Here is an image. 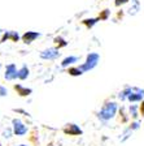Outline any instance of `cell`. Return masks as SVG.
Returning <instances> with one entry per match:
<instances>
[{
	"mask_svg": "<svg viewBox=\"0 0 144 146\" xmlns=\"http://www.w3.org/2000/svg\"><path fill=\"white\" fill-rule=\"evenodd\" d=\"M117 112V103H114V102H107L104 106L101 107L99 112H97V117L103 121H108L110 120L112 117H114Z\"/></svg>",
	"mask_w": 144,
	"mask_h": 146,
	"instance_id": "obj_1",
	"label": "cell"
},
{
	"mask_svg": "<svg viewBox=\"0 0 144 146\" xmlns=\"http://www.w3.org/2000/svg\"><path fill=\"white\" fill-rule=\"evenodd\" d=\"M99 61H100V55L97 54V52H90V54L87 55V58H86V61H84L83 64H81L79 68L83 70V73L90 72L93 68H96V65L99 64Z\"/></svg>",
	"mask_w": 144,
	"mask_h": 146,
	"instance_id": "obj_2",
	"label": "cell"
},
{
	"mask_svg": "<svg viewBox=\"0 0 144 146\" xmlns=\"http://www.w3.org/2000/svg\"><path fill=\"white\" fill-rule=\"evenodd\" d=\"M60 50L56 48V47H49V48H45L40 52V59L43 60H56L57 58H60Z\"/></svg>",
	"mask_w": 144,
	"mask_h": 146,
	"instance_id": "obj_3",
	"label": "cell"
},
{
	"mask_svg": "<svg viewBox=\"0 0 144 146\" xmlns=\"http://www.w3.org/2000/svg\"><path fill=\"white\" fill-rule=\"evenodd\" d=\"M12 129H13V134L14 136H25L27 133V127L20 119H13L12 120Z\"/></svg>",
	"mask_w": 144,
	"mask_h": 146,
	"instance_id": "obj_4",
	"label": "cell"
},
{
	"mask_svg": "<svg viewBox=\"0 0 144 146\" xmlns=\"http://www.w3.org/2000/svg\"><path fill=\"white\" fill-rule=\"evenodd\" d=\"M62 132L66 134V136H73V137L81 136V134L83 133V131H82L77 124H74V123H68V124L62 128Z\"/></svg>",
	"mask_w": 144,
	"mask_h": 146,
	"instance_id": "obj_5",
	"label": "cell"
},
{
	"mask_svg": "<svg viewBox=\"0 0 144 146\" xmlns=\"http://www.w3.org/2000/svg\"><path fill=\"white\" fill-rule=\"evenodd\" d=\"M4 78L7 81H13V80L18 78V69L16 67V64H8L5 67V73H4Z\"/></svg>",
	"mask_w": 144,
	"mask_h": 146,
	"instance_id": "obj_6",
	"label": "cell"
},
{
	"mask_svg": "<svg viewBox=\"0 0 144 146\" xmlns=\"http://www.w3.org/2000/svg\"><path fill=\"white\" fill-rule=\"evenodd\" d=\"M39 36H40V33H38V31H26V33L21 36V39L24 43L30 44V43H33L35 39H38Z\"/></svg>",
	"mask_w": 144,
	"mask_h": 146,
	"instance_id": "obj_7",
	"label": "cell"
},
{
	"mask_svg": "<svg viewBox=\"0 0 144 146\" xmlns=\"http://www.w3.org/2000/svg\"><path fill=\"white\" fill-rule=\"evenodd\" d=\"M13 89L17 91V94L20 95V97H29V95L33 93V89L25 88V86H22L21 84H14V85H13Z\"/></svg>",
	"mask_w": 144,
	"mask_h": 146,
	"instance_id": "obj_8",
	"label": "cell"
},
{
	"mask_svg": "<svg viewBox=\"0 0 144 146\" xmlns=\"http://www.w3.org/2000/svg\"><path fill=\"white\" fill-rule=\"evenodd\" d=\"M143 95H144L143 91H140L139 89H134V90L131 91V94L129 95V98H127V99H129L130 102H138V100H141Z\"/></svg>",
	"mask_w": 144,
	"mask_h": 146,
	"instance_id": "obj_9",
	"label": "cell"
},
{
	"mask_svg": "<svg viewBox=\"0 0 144 146\" xmlns=\"http://www.w3.org/2000/svg\"><path fill=\"white\" fill-rule=\"evenodd\" d=\"M29 76H30V69H29V67H27V65H22V67L18 69V80L25 81Z\"/></svg>",
	"mask_w": 144,
	"mask_h": 146,
	"instance_id": "obj_10",
	"label": "cell"
},
{
	"mask_svg": "<svg viewBox=\"0 0 144 146\" xmlns=\"http://www.w3.org/2000/svg\"><path fill=\"white\" fill-rule=\"evenodd\" d=\"M78 61V56H68L61 61V67L62 68H69L70 65H73L74 63Z\"/></svg>",
	"mask_w": 144,
	"mask_h": 146,
	"instance_id": "obj_11",
	"label": "cell"
},
{
	"mask_svg": "<svg viewBox=\"0 0 144 146\" xmlns=\"http://www.w3.org/2000/svg\"><path fill=\"white\" fill-rule=\"evenodd\" d=\"M66 72H68L69 76H73V77H78V76H82V74H83V70H82L79 67H69Z\"/></svg>",
	"mask_w": 144,
	"mask_h": 146,
	"instance_id": "obj_12",
	"label": "cell"
},
{
	"mask_svg": "<svg viewBox=\"0 0 144 146\" xmlns=\"http://www.w3.org/2000/svg\"><path fill=\"white\" fill-rule=\"evenodd\" d=\"M99 21H100L99 18H84L83 21H82V24L87 27V29H92Z\"/></svg>",
	"mask_w": 144,
	"mask_h": 146,
	"instance_id": "obj_13",
	"label": "cell"
},
{
	"mask_svg": "<svg viewBox=\"0 0 144 146\" xmlns=\"http://www.w3.org/2000/svg\"><path fill=\"white\" fill-rule=\"evenodd\" d=\"M53 43L56 44V48H64V47H66L68 46V42H66L65 39H64L62 36H56L53 39Z\"/></svg>",
	"mask_w": 144,
	"mask_h": 146,
	"instance_id": "obj_14",
	"label": "cell"
},
{
	"mask_svg": "<svg viewBox=\"0 0 144 146\" xmlns=\"http://www.w3.org/2000/svg\"><path fill=\"white\" fill-rule=\"evenodd\" d=\"M20 39H21V36L18 35L17 31H9V40H12V42H18Z\"/></svg>",
	"mask_w": 144,
	"mask_h": 146,
	"instance_id": "obj_15",
	"label": "cell"
},
{
	"mask_svg": "<svg viewBox=\"0 0 144 146\" xmlns=\"http://www.w3.org/2000/svg\"><path fill=\"white\" fill-rule=\"evenodd\" d=\"M108 16H109V11L108 9H104V12L101 13V15H99V20L100 21H101V20H107V18H108Z\"/></svg>",
	"mask_w": 144,
	"mask_h": 146,
	"instance_id": "obj_16",
	"label": "cell"
},
{
	"mask_svg": "<svg viewBox=\"0 0 144 146\" xmlns=\"http://www.w3.org/2000/svg\"><path fill=\"white\" fill-rule=\"evenodd\" d=\"M7 95H8V89L5 86H0V98L7 97Z\"/></svg>",
	"mask_w": 144,
	"mask_h": 146,
	"instance_id": "obj_17",
	"label": "cell"
},
{
	"mask_svg": "<svg viewBox=\"0 0 144 146\" xmlns=\"http://www.w3.org/2000/svg\"><path fill=\"white\" fill-rule=\"evenodd\" d=\"M127 1H129V0H116L114 4H116V7H120V5H122V4L127 3Z\"/></svg>",
	"mask_w": 144,
	"mask_h": 146,
	"instance_id": "obj_18",
	"label": "cell"
},
{
	"mask_svg": "<svg viewBox=\"0 0 144 146\" xmlns=\"http://www.w3.org/2000/svg\"><path fill=\"white\" fill-rule=\"evenodd\" d=\"M130 111H131V115H132V117H136V107L135 106H131L130 107Z\"/></svg>",
	"mask_w": 144,
	"mask_h": 146,
	"instance_id": "obj_19",
	"label": "cell"
},
{
	"mask_svg": "<svg viewBox=\"0 0 144 146\" xmlns=\"http://www.w3.org/2000/svg\"><path fill=\"white\" fill-rule=\"evenodd\" d=\"M140 112H141V115L144 116V102L141 103V106H140Z\"/></svg>",
	"mask_w": 144,
	"mask_h": 146,
	"instance_id": "obj_20",
	"label": "cell"
},
{
	"mask_svg": "<svg viewBox=\"0 0 144 146\" xmlns=\"http://www.w3.org/2000/svg\"><path fill=\"white\" fill-rule=\"evenodd\" d=\"M17 146H29V145H25V143H21V145H17Z\"/></svg>",
	"mask_w": 144,
	"mask_h": 146,
	"instance_id": "obj_21",
	"label": "cell"
},
{
	"mask_svg": "<svg viewBox=\"0 0 144 146\" xmlns=\"http://www.w3.org/2000/svg\"><path fill=\"white\" fill-rule=\"evenodd\" d=\"M47 146H53V143H48V145Z\"/></svg>",
	"mask_w": 144,
	"mask_h": 146,
	"instance_id": "obj_22",
	"label": "cell"
}]
</instances>
